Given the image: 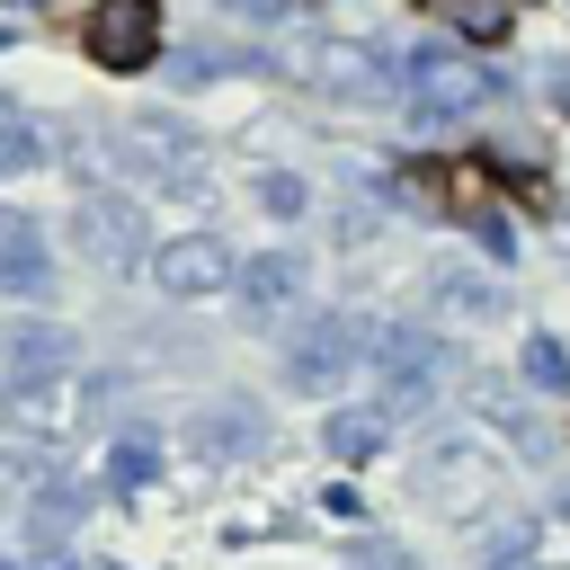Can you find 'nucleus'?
Segmentation results:
<instances>
[{
	"mask_svg": "<svg viewBox=\"0 0 570 570\" xmlns=\"http://www.w3.org/2000/svg\"><path fill=\"white\" fill-rule=\"evenodd\" d=\"M303 294V258L294 249H258L249 267H240V303L249 312H276V303H294Z\"/></svg>",
	"mask_w": 570,
	"mask_h": 570,
	"instance_id": "nucleus-13",
	"label": "nucleus"
},
{
	"mask_svg": "<svg viewBox=\"0 0 570 570\" xmlns=\"http://www.w3.org/2000/svg\"><path fill=\"white\" fill-rule=\"evenodd\" d=\"M445 27H454L463 45H499V36L517 27V0H445Z\"/></svg>",
	"mask_w": 570,
	"mask_h": 570,
	"instance_id": "nucleus-18",
	"label": "nucleus"
},
{
	"mask_svg": "<svg viewBox=\"0 0 570 570\" xmlns=\"http://www.w3.org/2000/svg\"><path fill=\"white\" fill-rule=\"evenodd\" d=\"M401 80H410V116L419 125H454V116H472L499 80L481 71V62H463L454 45H428V53H410L401 62Z\"/></svg>",
	"mask_w": 570,
	"mask_h": 570,
	"instance_id": "nucleus-3",
	"label": "nucleus"
},
{
	"mask_svg": "<svg viewBox=\"0 0 570 570\" xmlns=\"http://www.w3.org/2000/svg\"><path fill=\"white\" fill-rule=\"evenodd\" d=\"M151 472H160V436H151V428H125L116 454H107V490H142Z\"/></svg>",
	"mask_w": 570,
	"mask_h": 570,
	"instance_id": "nucleus-17",
	"label": "nucleus"
},
{
	"mask_svg": "<svg viewBox=\"0 0 570 570\" xmlns=\"http://www.w3.org/2000/svg\"><path fill=\"white\" fill-rule=\"evenodd\" d=\"M552 517H570V481H561V490H552Z\"/></svg>",
	"mask_w": 570,
	"mask_h": 570,
	"instance_id": "nucleus-26",
	"label": "nucleus"
},
{
	"mask_svg": "<svg viewBox=\"0 0 570 570\" xmlns=\"http://www.w3.org/2000/svg\"><path fill=\"white\" fill-rule=\"evenodd\" d=\"M347 365H356V321L347 312H321V321H303L285 338V383L294 392H330Z\"/></svg>",
	"mask_w": 570,
	"mask_h": 570,
	"instance_id": "nucleus-6",
	"label": "nucleus"
},
{
	"mask_svg": "<svg viewBox=\"0 0 570 570\" xmlns=\"http://www.w3.org/2000/svg\"><path fill=\"white\" fill-rule=\"evenodd\" d=\"M27 570H80V561H71V552H36Z\"/></svg>",
	"mask_w": 570,
	"mask_h": 570,
	"instance_id": "nucleus-25",
	"label": "nucleus"
},
{
	"mask_svg": "<svg viewBox=\"0 0 570 570\" xmlns=\"http://www.w3.org/2000/svg\"><path fill=\"white\" fill-rule=\"evenodd\" d=\"M356 570H419V561H410V552H392V543H374V552H365Z\"/></svg>",
	"mask_w": 570,
	"mask_h": 570,
	"instance_id": "nucleus-23",
	"label": "nucleus"
},
{
	"mask_svg": "<svg viewBox=\"0 0 570 570\" xmlns=\"http://www.w3.org/2000/svg\"><path fill=\"white\" fill-rule=\"evenodd\" d=\"M71 232H80V249L107 267V276H125V267H142V214L125 205V196H89L80 214H71Z\"/></svg>",
	"mask_w": 570,
	"mask_h": 570,
	"instance_id": "nucleus-8",
	"label": "nucleus"
},
{
	"mask_svg": "<svg viewBox=\"0 0 570 570\" xmlns=\"http://www.w3.org/2000/svg\"><path fill=\"white\" fill-rule=\"evenodd\" d=\"M80 45H89V62H107V71H142V62L160 53V0H98V9L80 18Z\"/></svg>",
	"mask_w": 570,
	"mask_h": 570,
	"instance_id": "nucleus-5",
	"label": "nucleus"
},
{
	"mask_svg": "<svg viewBox=\"0 0 570 570\" xmlns=\"http://www.w3.org/2000/svg\"><path fill=\"white\" fill-rule=\"evenodd\" d=\"M525 383H534V392H570V347H561L552 330L525 338Z\"/></svg>",
	"mask_w": 570,
	"mask_h": 570,
	"instance_id": "nucleus-19",
	"label": "nucleus"
},
{
	"mask_svg": "<svg viewBox=\"0 0 570 570\" xmlns=\"http://www.w3.org/2000/svg\"><path fill=\"white\" fill-rule=\"evenodd\" d=\"M196 436H205V454H258V445H267V419H258L249 401H223V410L196 419Z\"/></svg>",
	"mask_w": 570,
	"mask_h": 570,
	"instance_id": "nucleus-14",
	"label": "nucleus"
},
{
	"mask_svg": "<svg viewBox=\"0 0 570 570\" xmlns=\"http://www.w3.org/2000/svg\"><path fill=\"white\" fill-rule=\"evenodd\" d=\"M472 240H481L490 258H517V232H508V214H499V205H472Z\"/></svg>",
	"mask_w": 570,
	"mask_h": 570,
	"instance_id": "nucleus-21",
	"label": "nucleus"
},
{
	"mask_svg": "<svg viewBox=\"0 0 570 570\" xmlns=\"http://www.w3.org/2000/svg\"><path fill=\"white\" fill-rule=\"evenodd\" d=\"M428 294H436L445 312H463V321H499V285H490V276H463V267H436V276H428Z\"/></svg>",
	"mask_w": 570,
	"mask_h": 570,
	"instance_id": "nucleus-15",
	"label": "nucleus"
},
{
	"mask_svg": "<svg viewBox=\"0 0 570 570\" xmlns=\"http://www.w3.org/2000/svg\"><path fill=\"white\" fill-rule=\"evenodd\" d=\"M125 151H134V169H151L160 187H196V134H187V125L134 116V125H125Z\"/></svg>",
	"mask_w": 570,
	"mask_h": 570,
	"instance_id": "nucleus-10",
	"label": "nucleus"
},
{
	"mask_svg": "<svg viewBox=\"0 0 570 570\" xmlns=\"http://www.w3.org/2000/svg\"><path fill=\"white\" fill-rule=\"evenodd\" d=\"M303 80H321L330 98H392V62L374 45H347V36H312L303 45Z\"/></svg>",
	"mask_w": 570,
	"mask_h": 570,
	"instance_id": "nucleus-7",
	"label": "nucleus"
},
{
	"mask_svg": "<svg viewBox=\"0 0 570 570\" xmlns=\"http://www.w3.org/2000/svg\"><path fill=\"white\" fill-rule=\"evenodd\" d=\"M9 383L27 392V383H71V330H53V321H9Z\"/></svg>",
	"mask_w": 570,
	"mask_h": 570,
	"instance_id": "nucleus-11",
	"label": "nucleus"
},
{
	"mask_svg": "<svg viewBox=\"0 0 570 570\" xmlns=\"http://www.w3.org/2000/svg\"><path fill=\"white\" fill-rule=\"evenodd\" d=\"M472 401H481V419H490V428H508V436H517L525 454H543V445H552V436H543V428L525 419V401H517L508 383H472Z\"/></svg>",
	"mask_w": 570,
	"mask_h": 570,
	"instance_id": "nucleus-16",
	"label": "nucleus"
},
{
	"mask_svg": "<svg viewBox=\"0 0 570 570\" xmlns=\"http://www.w3.org/2000/svg\"><path fill=\"white\" fill-rule=\"evenodd\" d=\"M36 160H45V142L27 125H0V169H36Z\"/></svg>",
	"mask_w": 570,
	"mask_h": 570,
	"instance_id": "nucleus-22",
	"label": "nucleus"
},
{
	"mask_svg": "<svg viewBox=\"0 0 570 570\" xmlns=\"http://www.w3.org/2000/svg\"><path fill=\"white\" fill-rule=\"evenodd\" d=\"M490 570H543V561H490Z\"/></svg>",
	"mask_w": 570,
	"mask_h": 570,
	"instance_id": "nucleus-27",
	"label": "nucleus"
},
{
	"mask_svg": "<svg viewBox=\"0 0 570 570\" xmlns=\"http://www.w3.org/2000/svg\"><path fill=\"white\" fill-rule=\"evenodd\" d=\"M223 9H240V18H285L294 0H223Z\"/></svg>",
	"mask_w": 570,
	"mask_h": 570,
	"instance_id": "nucleus-24",
	"label": "nucleus"
},
{
	"mask_svg": "<svg viewBox=\"0 0 570 570\" xmlns=\"http://www.w3.org/2000/svg\"><path fill=\"white\" fill-rule=\"evenodd\" d=\"M53 294V249L27 214H0V303H45Z\"/></svg>",
	"mask_w": 570,
	"mask_h": 570,
	"instance_id": "nucleus-9",
	"label": "nucleus"
},
{
	"mask_svg": "<svg viewBox=\"0 0 570 570\" xmlns=\"http://www.w3.org/2000/svg\"><path fill=\"white\" fill-rule=\"evenodd\" d=\"M0 570H9V561H0Z\"/></svg>",
	"mask_w": 570,
	"mask_h": 570,
	"instance_id": "nucleus-28",
	"label": "nucleus"
},
{
	"mask_svg": "<svg viewBox=\"0 0 570 570\" xmlns=\"http://www.w3.org/2000/svg\"><path fill=\"white\" fill-rule=\"evenodd\" d=\"M151 285H160L169 303H205V294L240 285V258H232L214 232H178V240H160V249H151Z\"/></svg>",
	"mask_w": 570,
	"mask_h": 570,
	"instance_id": "nucleus-4",
	"label": "nucleus"
},
{
	"mask_svg": "<svg viewBox=\"0 0 570 570\" xmlns=\"http://www.w3.org/2000/svg\"><path fill=\"white\" fill-rule=\"evenodd\" d=\"M258 205L294 223V214H303V178H294V169H267V178H258Z\"/></svg>",
	"mask_w": 570,
	"mask_h": 570,
	"instance_id": "nucleus-20",
	"label": "nucleus"
},
{
	"mask_svg": "<svg viewBox=\"0 0 570 570\" xmlns=\"http://www.w3.org/2000/svg\"><path fill=\"white\" fill-rule=\"evenodd\" d=\"M410 481H419V499H428L436 517H454V525H463V517H481V508L499 499V463H490V445H481L472 428H445V436L419 454V472H410Z\"/></svg>",
	"mask_w": 570,
	"mask_h": 570,
	"instance_id": "nucleus-1",
	"label": "nucleus"
},
{
	"mask_svg": "<svg viewBox=\"0 0 570 570\" xmlns=\"http://www.w3.org/2000/svg\"><path fill=\"white\" fill-rule=\"evenodd\" d=\"M321 445H330V463H374L383 445H392V410L374 401V410H330L321 419Z\"/></svg>",
	"mask_w": 570,
	"mask_h": 570,
	"instance_id": "nucleus-12",
	"label": "nucleus"
},
{
	"mask_svg": "<svg viewBox=\"0 0 570 570\" xmlns=\"http://www.w3.org/2000/svg\"><path fill=\"white\" fill-rule=\"evenodd\" d=\"M374 374H383V410L401 419V410H419V401L454 374V347H445L436 330H419V321H383V330H374Z\"/></svg>",
	"mask_w": 570,
	"mask_h": 570,
	"instance_id": "nucleus-2",
	"label": "nucleus"
}]
</instances>
